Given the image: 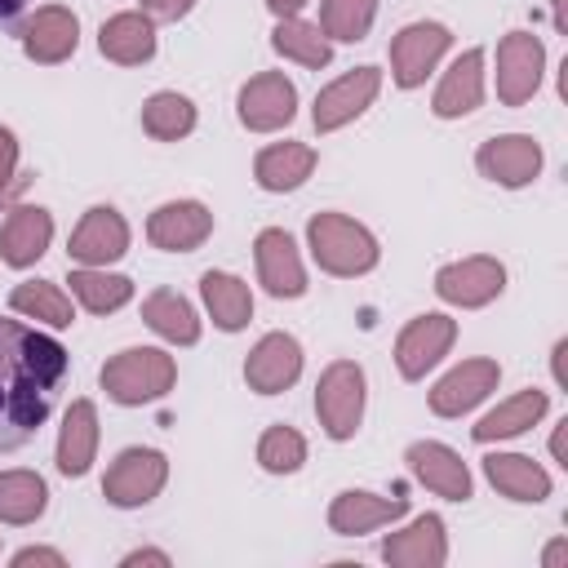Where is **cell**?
<instances>
[{"label":"cell","instance_id":"5","mask_svg":"<svg viewBox=\"0 0 568 568\" xmlns=\"http://www.w3.org/2000/svg\"><path fill=\"white\" fill-rule=\"evenodd\" d=\"M164 479H169V462L160 448H124L102 479V497L120 510H138L160 497Z\"/></svg>","mask_w":568,"mask_h":568},{"label":"cell","instance_id":"34","mask_svg":"<svg viewBox=\"0 0 568 568\" xmlns=\"http://www.w3.org/2000/svg\"><path fill=\"white\" fill-rule=\"evenodd\" d=\"M49 510V484L36 470H0V524H36Z\"/></svg>","mask_w":568,"mask_h":568},{"label":"cell","instance_id":"45","mask_svg":"<svg viewBox=\"0 0 568 568\" xmlns=\"http://www.w3.org/2000/svg\"><path fill=\"white\" fill-rule=\"evenodd\" d=\"M564 555H568V541H555V546L546 550V568H555V564H564Z\"/></svg>","mask_w":568,"mask_h":568},{"label":"cell","instance_id":"46","mask_svg":"<svg viewBox=\"0 0 568 568\" xmlns=\"http://www.w3.org/2000/svg\"><path fill=\"white\" fill-rule=\"evenodd\" d=\"M4 200H9V195H0V204H4Z\"/></svg>","mask_w":568,"mask_h":568},{"label":"cell","instance_id":"9","mask_svg":"<svg viewBox=\"0 0 568 568\" xmlns=\"http://www.w3.org/2000/svg\"><path fill=\"white\" fill-rule=\"evenodd\" d=\"M453 342H457V320H448L439 311H426V315L408 320L399 328V337H395V368H399V377L422 382L453 351Z\"/></svg>","mask_w":568,"mask_h":568},{"label":"cell","instance_id":"18","mask_svg":"<svg viewBox=\"0 0 568 568\" xmlns=\"http://www.w3.org/2000/svg\"><path fill=\"white\" fill-rule=\"evenodd\" d=\"M213 235V213L200 200H169L146 217V240L164 253H195Z\"/></svg>","mask_w":568,"mask_h":568},{"label":"cell","instance_id":"2","mask_svg":"<svg viewBox=\"0 0 568 568\" xmlns=\"http://www.w3.org/2000/svg\"><path fill=\"white\" fill-rule=\"evenodd\" d=\"M306 244H311V257L320 271L337 275V280H355V275H368L382 257L377 240L368 226H359L355 217L346 213H315L306 222Z\"/></svg>","mask_w":568,"mask_h":568},{"label":"cell","instance_id":"4","mask_svg":"<svg viewBox=\"0 0 568 568\" xmlns=\"http://www.w3.org/2000/svg\"><path fill=\"white\" fill-rule=\"evenodd\" d=\"M315 417L328 439H351L364 422V368L355 359H333L315 382Z\"/></svg>","mask_w":568,"mask_h":568},{"label":"cell","instance_id":"35","mask_svg":"<svg viewBox=\"0 0 568 568\" xmlns=\"http://www.w3.org/2000/svg\"><path fill=\"white\" fill-rule=\"evenodd\" d=\"M142 129L155 138V142H178L195 129V102L173 93V89H160L142 102Z\"/></svg>","mask_w":568,"mask_h":568},{"label":"cell","instance_id":"6","mask_svg":"<svg viewBox=\"0 0 568 568\" xmlns=\"http://www.w3.org/2000/svg\"><path fill=\"white\" fill-rule=\"evenodd\" d=\"M453 49V31L444 22H408L390 40V80L399 89L426 84V75L439 67V58Z\"/></svg>","mask_w":568,"mask_h":568},{"label":"cell","instance_id":"37","mask_svg":"<svg viewBox=\"0 0 568 568\" xmlns=\"http://www.w3.org/2000/svg\"><path fill=\"white\" fill-rule=\"evenodd\" d=\"M257 462L271 475H293L306 462V439L293 426H266L257 439Z\"/></svg>","mask_w":568,"mask_h":568},{"label":"cell","instance_id":"44","mask_svg":"<svg viewBox=\"0 0 568 568\" xmlns=\"http://www.w3.org/2000/svg\"><path fill=\"white\" fill-rule=\"evenodd\" d=\"M22 13V0H0V27H9Z\"/></svg>","mask_w":568,"mask_h":568},{"label":"cell","instance_id":"21","mask_svg":"<svg viewBox=\"0 0 568 568\" xmlns=\"http://www.w3.org/2000/svg\"><path fill=\"white\" fill-rule=\"evenodd\" d=\"M399 515H408V497H377L364 488H346L328 506V528L337 537H364L382 524H395Z\"/></svg>","mask_w":568,"mask_h":568},{"label":"cell","instance_id":"1","mask_svg":"<svg viewBox=\"0 0 568 568\" xmlns=\"http://www.w3.org/2000/svg\"><path fill=\"white\" fill-rule=\"evenodd\" d=\"M67 377V351L40 328L0 315V453L40 435Z\"/></svg>","mask_w":568,"mask_h":568},{"label":"cell","instance_id":"30","mask_svg":"<svg viewBox=\"0 0 568 568\" xmlns=\"http://www.w3.org/2000/svg\"><path fill=\"white\" fill-rule=\"evenodd\" d=\"M142 320H146L151 333H160V337L173 342V346H195V342H200V315H195V306H191L182 293H173V288H155V293L142 302Z\"/></svg>","mask_w":568,"mask_h":568},{"label":"cell","instance_id":"19","mask_svg":"<svg viewBox=\"0 0 568 568\" xmlns=\"http://www.w3.org/2000/svg\"><path fill=\"white\" fill-rule=\"evenodd\" d=\"M49 240H53V213L40 204H13L0 222V262L27 271L44 257Z\"/></svg>","mask_w":568,"mask_h":568},{"label":"cell","instance_id":"38","mask_svg":"<svg viewBox=\"0 0 568 568\" xmlns=\"http://www.w3.org/2000/svg\"><path fill=\"white\" fill-rule=\"evenodd\" d=\"M18 186V138L13 129L0 124V195H9Z\"/></svg>","mask_w":568,"mask_h":568},{"label":"cell","instance_id":"28","mask_svg":"<svg viewBox=\"0 0 568 568\" xmlns=\"http://www.w3.org/2000/svg\"><path fill=\"white\" fill-rule=\"evenodd\" d=\"M315 173V146L306 142H271L253 160V178L262 191H297Z\"/></svg>","mask_w":568,"mask_h":568},{"label":"cell","instance_id":"22","mask_svg":"<svg viewBox=\"0 0 568 568\" xmlns=\"http://www.w3.org/2000/svg\"><path fill=\"white\" fill-rule=\"evenodd\" d=\"M382 559L390 568H439L448 559V537L439 515H417L408 528L382 541Z\"/></svg>","mask_w":568,"mask_h":568},{"label":"cell","instance_id":"29","mask_svg":"<svg viewBox=\"0 0 568 568\" xmlns=\"http://www.w3.org/2000/svg\"><path fill=\"white\" fill-rule=\"evenodd\" d=\"M200 297H204V311L209 320L222 328V333H240L248 320H253V293L240 275L231 271H204L200 275Z\"/></svg>","mask_w":568,"mask_h":568},{"label":"cell","instance_id":"39","mask_svg":"<svg viewBox=\"0 0 568 568\" xmlns=\"http://www.w3.org/2000/svg\"><path fill=\"white\" fill-rule=\"evenodd\" d=\"M191 4H195V0H142V13H146L151 22H178V18L191 13Z\"/></svg>","mask_w":568,"mask_h":568},{"label":"cell","instance_id":"11","mask_svg":"<svg viewBox=\"0 0 568 568\" xmlns=\"http://www.w3.org/2000/svg\"><path fill=\"white\" fill-rule=\"evenodd\" d=\"M235 106H240V124L248 133H275L284 124H293V115H297V89L284 71H262L240 89Z\"/></svg>","mask_w":568,"mask_h":568},{"label":"cell","instance_id":"15","mask_svg":"<svg viewBox=\"0 0 568 568\" xmlns=\"http://www.w3.org/2000/svg\"><path fill=\"white\" fill-rule=\"evenodd\" d=\"M253 262H257V280L271 297H302L306 293V266L297 257V244L284 226H266L253 240Z\"/></svg>","mask_w":568,"mask_h":568},{"label":"cell","instance_id":"27","mask_svg":"<svg viewBox=\"0 0 568 568\" xmlns=\"http://www.w3.org/2000/svg\"><path fill=\"white\" fill-rule=\"evenodd\" d=\"M484 475L510 501H524V506L532 501L537 506V501L550 497V475L532 457H524V453H488L484 457Z\"/></svg>","mask_w":568,"mask_h":568},{"label":"cell","instance_id":"14","mask_svg":"<svg viewBox=\"0 0 568 568\" xmlns=\"http://www.w3.org/2000/svg\"><path fill=\"white\" fill-rule=\"evenodd\" d=\"M541 146L528 138V133H501V138H488L479 151H475V164L488 182L506 186V191H519L528 186L537 173H541Z\"/></svg>","mask_w":568,"mask_h":568},{"label":"cell","instance_id":"7","mask_svg":"<svg viewBox=\"0 0 568 568\" xmlns=\"http://www.w3.org/2000/svg\"><path fill=\"white\" fill-rule=\"evenodd\" d=\"M546 71V44L532 31H506L497 40V98L501 106H524Z\"/></svg>","mask_w":568,"mask_h":568},{"label":"cell","instance_id":"36","mask_svg":"<svg viewBox=\"0 0 568 568\" xmlns=\"http://www.w3.org/2000/svg\"><path fill=\"white\" fill-rule=\"evenodd\" d=\"M377 18V0H320V31L337 44H355L368 36Z\"/></svg>","mask_w":568,"mask_h":568},{"label":"cell","instance_id":"23","mask_svg":"<svg viewBox=\"0 0 568 568\" xmlns=\"http://www.w3.org/2000/svg\"><path fill=\"white\" fill-rule=\"evenodd\" d=\"M484 102V49H466L462 58H453V67L444 71L430 111L439 120H462Z\"/></svg>","mask_w":568,"mask_h":568},{"label":"cell","instance_id":"24","mask_svg":"<svg viewBox=\"0 0 568 568\" xmlns=\"http://www.w3.org/2000/svg\"><path fill=\"white\" fill-rule=\"evenodd\" d=\"M93 453H98V408H93V399H71V408L62 413V426H58L53 462L67 479H80V475H89Z\"/></svg>","mask_w":568,"mask_h":568},{"label":"cell","instance_id":"31","mask_svg":"<svg viewBox=\"0 0 568 568\" xmlns=\"http://www.w3.org/2000/svg\"><path fill=\"white\" fill-rule=\"evenodd\" d=\"M271 49L297 67H311V71H324L333 62V40L306 18H275Z\"/></svg>","mask_w":568,"mask_h":568},{"label":"cell","instance_id":"26","mask_svg":"<svg viewBox=\"0 0 568 568\" xmlns=\"http://www.w3.org/2000/svg\"><path fill=\"white\" fill-rule=\"evenodd\" d=\"M546 408H550V399H546V390H537V386H528V390H519V395H510V399H501L493 413H484L475 426H470V435H475V444H497V439H515V435H524V430H532L541 417H546Z\"/></svg>","mask_w":568,"mask_h":568},{"label":"cell","instance_id":"8","mask_svg":"<svg viewBox=\"0 0 568 568\" xmlns=\"http://www.w3.org/2000/svg\"><path fill=\"white\" fill-rule=\"evenodd\" d=\"M501 288H506V266L488 253H475V257H462V262H448L435 271L439 302L462 306V311H479V306L497 302Z\"/></svg>","mask_w":568,"mask_h":568},{"label":"cell","instance_id":"41","mask_svg":"<svg viewBox=\"0 0 568 568\" xmlns=\"http://www.w3.org/2000/svg\"><path fill=\"white\" fill-rule=\"evenodd\" d=\"M133 564H169V555L164 550H133V555H124V568H133Z\"/></svg>","mask_w":568,"mask_h":568},{"label":"cell","instance_id":"16","mask_svg":"<svg viewBox=\"0 0 568 568\" xmlns=\"http://www.w3.org/2000/svg\"><path fill=\"white\" fill-rule=\"evenodd\" d=\"M297 377H302V342L293 333H266L244 359V382L257 395H280Z\"/></svg>","mask_w":568,"mask_h":568},{"label":"cell","instance_id":"10","mask_svg":"<svg viewBox=\"0 0 568 568\" xmlns=\"http://www.w3.org/2000/svg\"><path fill=\"white\" fill-rule=\"evenodd\" d=\"M377 89H382V71L377 67H351L346 75H337L333 84H324L315 93V106H311L315 129L320 133H333V129L351 124L355 115H364L373 106Z\"/></svg>","mask_w":568,"mask_h":568},{"label":"cell","instance_id":"33","mask_svg":"<svg viewBox=\"0 0 568 568\" xmlns=\"http://www.w3.org/2000/svg\"><path fill=\"white\" fill-rule=\"evenodd\" d=\"M9 311L27 315L36 324H49V328H71L75 324V306H71V297L53 280H22L9 293Z\"/></svg>","mask_w":568,"mask_h":568},{"label":"cell","instance_id":"17","mask_svg":"<svg viewBox=\"0 0 568 568\" xmlns=\"http://www.w3.org/2000/svg\"><path fill=\"white\" fill-rule=\"evenodd\" d=\"M497 359H462L457 368H448L435 386H430V413L435 417H462L470 413L479 399H488L497 390Z\"/></svg>","mask_w":568,"mask_h":568},{"label":"cell","instance_id":"3","mask_svg":"<svg viewBox=\"0 0 568 568\" xmlns=\"http://www.w3.org/2000/svg\"><path fill=\"white\" fill-rule=\"evenodd\" d=\"M98 382H102L106 399H115L124 408H142V404H155L173 390L178 364L160 346H129V351H120L102 364Z\"/></svg>","mask_w":568,"mask_h":568},{"label":"cell","instance_id":"43","mask_svg":"<svg viewBox=\"0 0 568 568\" xmlns=\"http://www.w3.org/2000/svg\"><path fill=\"white\" fill-rule=\"evenodd\" d=\"M564 426H568V422H559V426H555V435H550V453H555V462H559V466H568V457H564Z\"/></svg>","mask_w":568,"mask_h":568},{"label":"cell","instance_id":"13","mask_svg":"<svg viewBox=\"0 0 568 568\" xmlns=\"http://www.w3.org/2000/svg\"><path fill=\"white\" fill-rule=\"evenodd\" d=\"M18 40H22V53H27L31 62L58 67V62H67V58L75 53V44H80V18H75L67 4H44V9H36V13L22 22Z\"/></svg>","mask_w":568,"mask_h":568},{"label":"cell","instance_id":"32","mask_svg":"<svg viewBox=\"0 0 568 568\" xmlns=\"http://www.w3.org/2000/svg\"><path fill=\"white\" fill-rule=\"evenodd\" d=\"M67 284H71V297L89 315H111V311L129 306V297H133V280L129 275H115L106 266H75Z\"/></svg>","mask_w":568,"mask_h":568},{"label":"cell","instance_id":"25","mask_svg":"<svg viewBox=\"0 0 568 568\" xmlns=\"http://www.w3.org/2000/svg\"><path fill=\"white\" fill-rule=\"evenodd\" d=\"M98 49L106 62H120V67H142L155 58V22L142 13V9H129V13H115L102 22L98 31Z\"/></svg>","mask_w":568,"mask_h":568},{"label":"cell","instance_id":"12","mask_svg":"<svg viewBox=\"0 0 568 568\" xmlns=\"http://www.w3.org/2000/svg\"><path fill=\"white\" fill-rule=\"evenodd\" d=\"M129 253V222L111 204H93L67 240V257L75 266H111Z\"/></svg>","mask_w":568,"mask_h":568},{"label":"cell","instance_id":"42","mask_svg":"<svg viewBox=\"0 0 568 568\" xmlns=\"http://www.w3.org/2000/svg\"><path fill=\"white\" fill-rule=\"evenodd\" d=\"M266 9H271L275 18H297V13L306 9V0H266Z\"/></svg>","mask_w":568,"mask_h":568},{"label":"cell","instance_id":"40","mask_svg":"<svg viewBox=\"0 0 568 568\" xmlns=\"http://www.w3.org/2000/svg\"><path fill=\"white\" fill-rule=\"evenodd\" d=\"M31 564H49V568H62L67 559H62L58 550H44V546H27V550H18V555H13V568H31Z\"/></svg>","mask_w":568,"mask_h":568},{"label":"cell","instance_id":"20","mask_svg":"<svg viewBox=\"0 0 568 568\" xmlns=\"http://www.w3.org/2000/svg\"><path fill=\"white\" fill-rule=\"evenodd\" d=\"M404 462H408L413 479L426 484L430 493H439V497H448V501H466V497H470V470H466L462 453H453L448 444H439V439H417V444H408Z\"/></svg>","mask_w":568,"mask_h":568}]
</instances>
